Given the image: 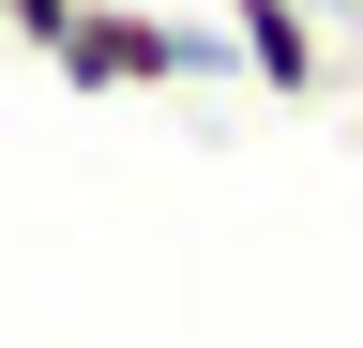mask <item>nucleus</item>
I'll return each instance as SVG.
<instances>
[{
  "label": "nucleus",
  "instance_id": "1",
  "mask_svg": "<svg viewBox=\"0 0 363 348\" xmlns=\"http://www.w3.org/2000/svg\"><path fill=\"white\" fill-rule=\"evenodd\" d=\"M45 76L136 106V91H212V76H242V46H227L212 0H76L61 46H45Z\"/></svg>",
  "mask_w": 363,
  "mask_h": 348
},
{
  "label": "nucleus",
  "instance_id": "2",
  "mask_svg": "<svg viewBox=\"0 0 363 348\" xmlns=\"http://www.w3.org/2000/svg\"><path fill=\"white\" fill-rule=\"evenodd\" d=\"M227 16V46H242V76L272 106H318L333 91V46H318V0H212Z\"/></svg>",
  "mask_w": 363,
  "mask_h": 348
},
{
  "label": "nucleus",
  "instance_id": "3",
  "mask_svg": "<svg viewBox=\"0 0 363 348\" xmlns=\"http://www.w3.org/2000/svg\"><path fill=\"white\" fill-rule=\"evenodd\" d=\"M348 16H363V0H348Z\"/></svg>",
  "mask_w": 363,
  "mask_h": 348
}]
</instances>
